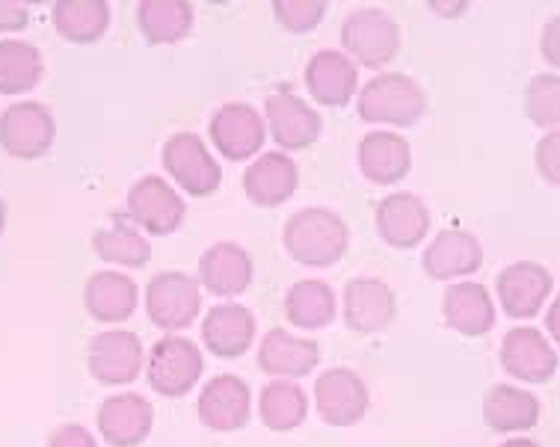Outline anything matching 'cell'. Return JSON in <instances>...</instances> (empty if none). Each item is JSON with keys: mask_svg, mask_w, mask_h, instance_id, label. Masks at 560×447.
Listing matches in <instances>:
<instances>
[{"mask_svg": "<svg viewBox=\"0 0 560 447\" xmlns=\"http://www.w3.org/2000/svg\"><path fill=\"white\" fill-rule=\"evenodd\" d=\"M430 7H433V12H439V15H445V19H454V15H463L469 3H466V0H457V3H442V0H433Z\"/></svg>", "mask_w": 560, "mask_h": 447, "instance_id": "cell-41", "label": "cell"}, {"mask_svg": "<svg viewBox=\"0 0 560 447\" xmlns=\"http://www.w3.org/2000/svg\"><path fill=\"white\" fill-rule=\"evenodd\" d=\"M501 447H537L534 442H528V438H513V442H508V445Z\"/></svg>", "mask_w": 560, "mask_h": 447, "instance_id": "cell-43", "label": "cell"}, {"mask_svg": "<svg viewBox=\"0 0 560 447\" xmlns=\"http://www.w3.org/2000/svg\"><path fill=\"white\" fill-rule=\"evenodd\" d=\"M300 173L285 152H267L244 173V190L255 204L276 208L296 193Z\"/></svg>", "mask_w": 560, "mask_h": 447, "instance_id": "cell-24", "label": "cell"}, {"mask_svg": "<svg viewBox=\"0 0 560 447\" xmlns=\"http://www.w3.org/2000/svg\"><path fill=\"white\" fill-rule=\"evenodd\" d=\"M48 447H98L92 433H86V427L81 424H62L48 436Z\"/></svg>", "mask_w": 560, "mask_h": 447, "instance_id": "cell-38", "label": "cell"}, {"mask_svg": "<svg viewBox=\"0 0 560 447\" xmlns=\"http://www.w3.org/2000/svg\"><path fill=\"white\" fill-rule=\"evenodd\" d=\"M537 169L551 184H560V131H551L537 145Z\"/></svg>", "mask_w": 560, "mask_h": 447, "instance_id": "cell-37", "label": "cell"}, {"mask_svg": "<svg viewBox=\"0 0 560 447\" xmlns=\"http://www.w3.org/2000/svg\"><path fill=\"white\" fill-rule=\"evenodd\" d=\"M128 214L143 232L166 237L184 223V202L161 175H145L128 193Z\"/></svg>", "mask_w": 560, "mask_h": 447, "instance_id": "cell-9", "label": "cell"}, {"mask_svg": "<svg viewBox=\"0 0 560 447\" xmlns=\"http://www.w3.org/2000/svg\"><path fill=\"white\" fill-rule=\"evenodd\" d=\"M359 166H362L365 178L386 187V184L407 178L409 166H412V152L400 133L371 131L359 143Z\"/></svg>", "mask_w": 560, "mask_h": 447, "instance_id": "cell-26", "label": "cell"}, {"mask_svg": "<svg viewBox=\"0 0 560 447\" xmlns=\"http://www.w3.org/2000/svg\"><path fill=\"white\" fill-rule=\"evenodd\" d=\"M258 415L276 433H291L306 421L308 400L291 379H273L258 395Z\"/></svg>", "mask_w": 560, "mask_h": 447, "instance_id": "cell-31", "label": "cell"}, {"mask_svg": "<svg viewBox=\"0 0 560 447\" xmlns=\"http://www.w3.org/2000/svg\"><path fill=\"white\" fill-rule=\"evenodd\" d=\"M253 415V391L235 374L214 376L199 395V421L214 433H235Z\"/></svg>", "mask_w": 560, "mask_h": 447, "instance_id": "cell-11", "label": "cell"}, {"mask_svg": "<svg viewBox=\"0 0 560 447\" xmlns=\"http://www.w3.org/2000/svg\"><path fill=\"white\" fill-rule=\"evenodd\" d=\"M205 346L214 353L217 358H237L244 356L253 346L255 338V317L249 308L235 303H225L211 308L205 315L202 324Z\"/></svg>", "mask_w": 560, "mask_h": 447, "instance_id": "cell-23", "label": "cell"}, {"mask_svg": "<svg viewBox=\"0 0 560 447\" xmlns=\"http://www.w3.org/2000/svg\"><path fill=\"white\" fill-rule=\"evenodd\" d=\"M483 261L478 237L463 228H445L433 237V244L424 249L421 267L430 279H457V275L475 273Z\"/></svg>", "mask_w": 560, "mask_h": 447, "instance_id": "cell-18", "label": "cell"}, {"mask_svg": "<svg viewBox=\"0 0 560 447\" xmlns=\"http://www.w3.org/2000/svg\"><path fill=\"white\" fill-rule=\"evenodd\" d=\"M202 370V350L190 338H161L145 362L149 386L163 397H184L199 383Z\"/></svg>", "mask_w": 560, "mask_h": 447, "instance_id": "cell-6", "label": "cell"}, {"mask_svg": "<svg viewBox=\"0 0 560 447\" xmlns=\"http://www.w3.org/2000/svg\"><path fill=\"white\" fill-rule=\"evenodd\" d=\"M549 332L560 344V296L555 299V305H551V311H549Z\"/></svg>", "mask_w": 560, "mask_h": 447, "instance_id": "cell-42", "label": "cell"}, {"mask_svg": "<svg viewBox=\"0 0 560 447\" xmlns=\"http://www.w3.org/2000/svg\"><path fill=\"white\" fill-rule=\"evenodd\" d=\"M211 143L229 161H249L265 145V119L249 104H223L211 119Z\"/></svg>", "mask_w": 560, "mask_h": 447, "instance_id": "cell-13", "label": "cell"}, {"mask_svg": "<svg viewBox=\"0 0 560 447\" xmlns=\"http://www.w3.org/2000/svg\"><path fill=\"white\" fill-rule=\"evenodd\" d=\"M92 249L102 261L119 267H145L152 258V244L125 216H116L110 228L92 234Z\"/></svg>", "mask_w": 560, "mask_h": 447, "instance_id": "cell-32", "label": "cell"}, {"mask_svg": "<svg viewBox=\"0 0 560 447\" xmlns=\"http://www.w3.org/2000/svg\"><path fill=\"white\" fill-rule=\"evenodd\" d=\"M398 315L395 291L380 279H353L345 291V320L359 336L383 332Z\"/></svg>", "mask_w": 560, "mask_h": 447, "instance_id": "cell-15", "label": "cell"}, {"mask_svg": "<svg viewBox=\"0 0 560 447\" xmlns=\"http://www.w3.org/2000/svg\"><path fill=\"white\" fill-rule=\"evenodd\" d=\"M359 116L371 125L409 128L428 110V95L407 74H377L359 92Z\"/></svg>", "mask_w": 560, "mask_h": 447, "instance_id": "cell-2", "label": "cell"}, {"mask_svg": "<svg viewBox=\"0 0 560 447\" xmlns=\"http://www.w3.org/2000/svg\"><path fill=\"white\" fill-rule=\"evenodd\" d=\"M288 320L300 329H320L332 324L336 317V294L326 282L317 279H303L296 282L285 296Z\"/></svg>", "mask_w": 560, "mask_h": 447, "instance_id": "cell-33", "label": "cell"}, {"mask_svg": "<svg viewBox=\"0 0 560 447\" xmlns=\"http://www.w3.org/2000/svg\"><path fill=\"white\" fill-rule=\"evenodd\" d=\"M430 228L428 204L412 193H392L377 204V232L395 249H412Z\"/></svg>", "mask_w": 560, "mask_h": 447, "instance_id": "cell-16", "label": "cell"}, {"mask_svg": "<svg viewBox=\"0 0 560 447\" xmlns=\"http://www.w3.org/2000/svg\"><path fill=\"white\" fill-rule=\"evenodd\" d=\"M320 362V346L312 338H294L285 329H270L258 346V367L273 379H296L312 374Z\"/></svg>", "mask_w": 560, "mask_h": 447, "instance_id": "cell-17", "label": "cell"}, {"mask_svg": "<svg viewBox=\"0 0 560 447\" xmlns=\"http://www.w3.org/2000/svg\"><path fill=\"white\" fill-rule=\"evenodd\" d=\"M442 311L451 329H457L459 336L480 338L487 336L495 324V308L489 299V291L475 282H459L445 291Z\"/></svg>", "mask_w": 560, "mask_h": 447, "instance_id": "cell-27", "label": "cell"}, {"mask_svg": "<svg viewBox=\"0 0 560 447\" xmlns=\"http://www.w3.org/2000/svg\"><path fill=\"white\" fill-rule=\"evenodd\" d=\"M273 15L285 31L308 33L324 21L326 3L324 0H276Z\"/></svg>", "mask_w": 560, "mask_h": 447, "instance_id": "cell-36", "label": "cell"}, {"mask_svg": "<svg viewBox=\"0 0 560 447\" xmlns=\"http://www.w3.org/2000/svg\"><path fill=\"white\" fill-rule=\"evenodd\" d=\"M306 86L324 107H345L357 95L359 74L347 54L320 51L306 66Z\"/></svg>", "mask_w": 560, "mask_h": 447, "instance_id": "cell-25", "label": "cell"}, {"mask_svg": "<svg viewBox=\"0 0 560 447\" xmlns=\"http://www.w3.org/2000/svg\"><path fill=\"white\" fill-rule=\"evenodd\" d=\"M145 308H149V320L163 332L187 329L202 311L199 282L194 275L178 273V270L158 273L145 291Z\"/></svg>", "mask_w": 560, "mask_h": 447, "instance_id": "cell-5", "label": "cell"}, {"mask_svg": "<svg viewBox=\"0 0 560 447\" xmlns=\"http://www.w3.org/2000/svg\"><path fill=\"white\" fill-rule=\"evenodd\" d=\"M501 365L522 383H546L558 370V356L537 329H513L501 344Z\"/></svg>", "mask_w": 560, "mask_h": 447, "instance_id": "cell-19", "label": "cell"}, {"mask_svg": "<svg viewBox=\"0 0 560 447\" xmlns=\"http://www.w3.org/2000/svg\"><path fill=\"white\" fill-rule=\"evenodd\" d=\"M143 344L133 332L110 329L95 336L86 346V367L95 383L102 386H131L143 370Z\"/></svg>", "mask_w": 560, "mask_h": 447, "instance_id": "cell-8", "label": "cell"}, {"mask_svg": "<svg viewBox=\"0 0 560 447\" xmlns=\"http://www.w3.org/2000/svg\"><path fill=\"white\" fill-rule=\"evenodd\" d=\"M315 403L329 427H353L368 412V388L353 370L329 367L315 383Z\"/></svg>", "mask_w": 560, "mask_h": 447, "instance_id": "cell-10", "label": "cell"}, {"mask_svg": "<svg viewBox=\"0 0 560 447\" xmlns=\"http://www.w3.org/2000/svg\"><path fill=\"white\" fill-rule=\"evenodd\" d=\"M265 116L276 145L285 149V152H300V149L315 145L317 137H320V128H324L315 107L303 102V98H296L294 92L288 90L273 92L267 98Z\"/></svg>", "mask_w": 560, "mask_h": 447, "instance_id": "cell-12", "label": "cell"}, {"mask_svg": "<svg viewBox=\"0 0 560 447\" xmlns=\"http://www.w3.org/2000/svg\"><path fill=\"white\" fill-rule=\"evenodd\" d=\"M288 255L303 267H332L347 252V225L345 220L326 208H306L288 216L282 232Z\"/></svg>", "mask_w": 560, "mask_h": 447, "instance_id": "cell-1", "label": "cell"}, {"mask_svg": "<svg viewBox=\"0 0 560 447\" xmlns=\"http://www.w3.org/2000/svg\"><path fill=\"white\" fill-rule=\"evenodd\" d=\"M163 169L187 196H211L223 181L220 163L205 149L199 133L182 131L163 145Z\"/></svg>", "mask_w": 560, "mask_h": 447, "instance_id": "cell-7", "label": "cell"}, {"mask_svg": "<svg viewBox=\"0 0 560 447\" xmlns=\"http://www.w3.org/2000/svg\"><path fill=\"white\" fill-rule=\"evenodd\" d=\"M57 125L39 102H15L0 113V149L15 161H39L51 152Z\"/></svg>", "mask_w": 560, "mask_h": 447, "instance_id": "cell-3", "label": "cell"}, {"mask_svg": "<svg viewBox=\"0 0 560 447\" xmlns=\"http://www.w3.org/2000/svg\"><path fill=\"white\" fill-rule=\"evenodd\" d=\"M154 427V407L143 395L122 391L107 397L98 409V433L110 447L143 445Z\"/></svg>", "mask_w": 560, "mask_h": 447, "instance_id": "cell-14", "label": "cell"}, {"mask_svg": "<svg viewBox=\"0 0 560 447\" xmlns=\"http://www.w3.org/2000/svg\"><path fill=\"white\" fill-rule=\"evenodd\" d=\"M525 110L530 122L542 128L560 125V78L558 74H540L525 90Z\"/></svg>", "mask_w": 560, "mask_h": 447, "instance_id": "cell-35", "label": "cell"}, {"mask_svg": "<svg viewBox=\"0 0 560 447\" xmlns=\"http://www.w3.org/2000/svg\"><path fill=\"white\" fill-rule=\"evenodd\" d=\"M341 42H345L347 54L357 57V62L368 69H383L386 62L395 60L400 48L398 21L386 10L362 7L347 15L345 27H341Z\"/></svg>", "mask_w": 560, "mask_h": 447, "instance_id": "cell-4", "label": "cell"}, {"mask_svg": "<svg viewBox=\"0 0 560 447\" xmlns=\"http://www.w3.org/2000/svg\"><path fill=\"white\" fill-rule=\"evenodd\" d=\"M140 33L152 45L182 42L194 27V3L187 0H143L137 10Z\"/></svg>", "mask_w": 560, "mask_h": 447, "instance_id": "cell-30", "label": "cell"}, {"mask_svg": "<svg viewBox=\"0 0 560 447\" xmlns=\"http://www.w3.org/2000/svg\"><path fill=\"white\" fill-rule=\"evenodd\" d=\"M3 228H7V202L0 199V234H3Z\"/></svg>", "mask_w": 560, "mask_h": 447, "instance_id": "cell-44", "label": "cell"}, {"mask_svg": "<svg viewBox=\"0 0 560 447\" xmlns=\"http://www.w3.org/2000/svg\"><path fill=\"white\" fill-rule=\"evenodd\" d=\"M42 78V54L24 39H0V95H24Z\"/></svg>", "mask_w": 560, "mask_h": 447, "instance_id": "cell-34", "label": "cell"}, {"mask_svg": "<svg viewBox=\"0 0 560 447\" xmlns=\"http://www.w3.org/2000/svg\"><path fill=\"white\" fill-rule=\"evenodd\" d=\"M83 305H86V315L98 324H122L137 308V285L131 275L98 270L86 279Z\"/></svg>", "mask_w": 560, "mask_h": 447, "instance_id": "cell-22", "label": "cell"}, {"mask_svg": "<svg viewBox=\"0 0 560 447\" xmlns=\"http://www.w3.org/2000/svg\"><path fill=\"white\" fill-rule=\"evenodd\" d=\"M540 48H542V57H546V62H551V66H558L560 69V15L546 24V33H542Z\"/></svg>", "mask_w": 560, "mask_h": 447, "instance_id": "cell-40", "label": "cell"}, {"mask_svg": "<svg viewBox=\"0 0 560 447\" xmlns=\"http://www.w3.org/2000/svg\"><path fill=\"white\" fill-rule=\"evenodd\" d=\"M199 279L205 291L217 296L244 294L246 287L253 285V258L244 246L229 244V240L214 244L211 249H205L199 261Z\"/></svg>", "mask_w": 560, "mask_h": 447, "instance_id": "cell-21", "label": "cell"}, {"mask_svg": "<svg viewBox=\"0 0 560 447\" xmlns=\"http://www.w3.org/2000/svg\"><path fill=\"white\" fill-rule=\"evenodd\" d=\"M483 421L495 433H520L540 421L537 397L513 386H495L483 397Z\"/></svg>", "mask_w": 560, "mask_h": 447, "instance_id": "cell-28", "label": "cell"}, {"mask_svg": "<svg viewBox=\"0 0 560 447\" xmlns=\"http://www.w3.org/2000/svg\"><path fill=\"white\" fill-rule=\"evenodd\" d=\"M27 7L24 3H10V0H0V33L24 31L27 27Z\"/></svg>", "mask_w": 560, "mask_h": 447, "instance_id": "cell-39", "label": "cell"}, {"mask_svg": "<svg viewBox=\"0 0 560 447\" xmlns=\"http://www.w3.org/2000/svg\"><path fill=\"white\" fill-rule=\"evenodd\" d=\"M51 21L66 42L92 45L110 27V7L104 0H60L54 3Z\"/></svg>", "mask_w": 560, "mask_h": 447, "instance_id": "cell-29", "label": "cell"}, {"mask_svg": "<svg viewBox=\"0 0 560 447\" xmlns=\"http://www.w3.org/2000/svg\"><path fill=\"white\" fill-rule=\"evenodd\" d=\"M499 296L504 311L510 317H534L542 308V303L549 299L551 291V275L546 273V267L530 264V261H520V264H510L508 270L499 273Z\"/></svg>", "mask_w": 560, "mask_h": 447, "instance_id": "cell-20", "label": "cell"}]
</instances>
